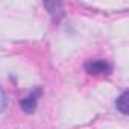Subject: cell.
I'll list each match as a JSON object with an SVG mask.
<instances>
[{
    "label": "cell",
    "mask_w": 129,
    "mask_h": 129,
    "mask_svg": "<svg viewBox=\"0 0 129 129\" xmlns=\"http://www.w3.org/2000/svg\"><path fill=\"white\" fill-rule=\"evenodd\" d=\"M84 69L90 75H109L112 70L111 64L105 59H90L85 62Z\"/></svg>",
    "instance_id": "1"
},
{
    "label": "cell",
    "mask_w": 129,
    "mask_h": 129,
    "mask_svg": "<svg viewBox=\"0 0 129 129\" xmlns=\"http://www.w3.org/2000/svg\"><path fill=\"white\" fill-rule=\"evenodd\" d=\"M40 96H41V91H40V90H35V91H32L27 97L21 99V100H20V106L23 108V111H24V112H29V114L34 112L35 108H37V103H38Z\"/></svg>",
    "instance_id": "2"
},
{
    "label": "cell",
    "mask_w": 129,
    "mask_h": 129,
    "mask_svg": "<svg viewBox=\"0 0 129 129\" xmlns=\"http://www.w3.org/2000/svg\"><path fill=\"white\" fill-rule=\"evenodd\" d=\"M115 106H117V109H118L121 114H124V115L129 112V91H123V93L117 97Z\"/></svg>",
    "instance_id": "3"
},
{
    "label": "cell",
    "mask_w": 129,
    "mask_h": 129,
    "mask_svg": "<svg viewBox=\"0 0 129 129\" xmlns=\"http://www.w3.org/2000/svg\"><path fill=\"white\" fill-rule=\"evenodd\" d=\"M8 108V97L5 94V91L0 88V112H3Z\"/></svg>",
    "instance_id": "4"
}]
</instances>
